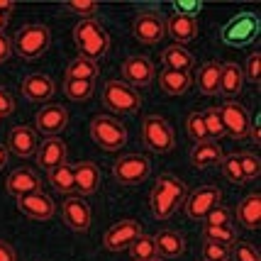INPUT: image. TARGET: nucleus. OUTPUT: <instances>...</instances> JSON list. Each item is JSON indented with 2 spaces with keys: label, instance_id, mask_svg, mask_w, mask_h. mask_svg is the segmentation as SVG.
I'll return each instance as SVG.
<instances>
[{
  "label": "nucleus",
  "instance_id": "f257e3e1",
  "mask_svg": "<svg viewBox=\"0 0 261 261\" xmlns=\"http://www.w3.org/2000/svg\"><path fill=\"white\" fill-rule=\"evenodd\" d=\"M186 200V183L171 173H164L156 178L151 193H149V203H151V215L156 220H169L176 207Z\"/></svg>",
  "mask_w": 261,
  "mask_h": 261
},
{
  "label": "nucleus",
  "instance_id": "f03ea898",
  "mask_svg": "<svg viewBox=\"0 0 261 261\" xmlns=\"http://www.w3.org/2000/svg\"><path fill=\"white\" fill-rule=\"evenodd\" d=\"M73 42L79 46V54L88 61H98L110 49V34L102 30L98 20H81L73 30Z\"/></svg>",
  "mask_w": 261,
  "mask_h": 261
},
{
  "label": "nucleus",
  "instance_id": "7ed1b4c3",
  "mask_svg": "<svg viewBox=\"0 0 261 261\" xmlns=\"http://www.w3.org/2000/svg\"><path fill=\"white\" fill-rule=\"evenodd\" d=\"M102 105L110 108L113 113L129 115L142 108V95H139L137 88H132L125 81L110 79L105 83V88H102Z\"/></svg>",
  "mask_w": 261,
  "mask_h": 261
},
{
  "label": "nucleus",
  "instance_id": "20e7f679",
  "mask_svg": "<svg viewBox=\"0 0 261 261\" xmlns=\"http://www.w3.org/2000/svg\"><path fill=\"white\" fill-rule=\"evenodd\" d=\"M51 44V32L44 24H24L12 39V49L22 59H37L42 57Z\"/></svg>",
  "mask_w": 261,
  "mask_h": 261
},
{
  "label": "nucleus",
  "instance_id": "39448f33",
  "mask_svg": "<svg viewBox=\"0 0 261 261\" xmlns=\"http://www.w3.org/2000/svg\"><path fill=\"white\" fill-rule=\"evenodd\" d=\"M93 142L105 151H117L127 144V129L110 115H98L91 122Z\"/></svg>",
  "mask_w": 261,
  "mask_h": 261
},
{
  "label": "nucleus",
  "instance_id": "423d86ee",
  "mask_svg": "<svg viewBox=\"0 0 261 261\" xmlns=\"http://www.w3.org/2000/svg\"><path fill=\"white\" fill-rule=\"evenodd\" d=\"M259 17L254 12H239L222 27V42L229 46H244L251 44L259 37Z\"/></svg>",
  "mask_w": 261,
  "mask_h": 261
},
{
  "label": "nucleus",
  "instance_id": "0eeeda50",
  "mask_svg": "<svg viewBox=\"0 0 261 261\" xmlns=\"http://www.w3.org/2000/svg\"><path fill=\"white\" fill-rule=\"evenodd\" d=\"M142 139L156 154H166V151H171L176 147V132L171 129V125L164 117H156V115L144 117V122H142Z\"/></svg>",
  "mask_w": 261,
  "mask_h": 261
},
{
  "label": "nucleus",
  "instance_id": "6e6552de",
  "mask_svg": "<svg viewBox=\"0 0 261 261\" xmlns=\"http://www.w3.org/2000/svg\"><path fill=\"white\" fill-rule=\"evenodd\" d=\"M149 173H151V164L142 154H127L122 159H117V164L113 166V176L122 186H137L147 181Z\"/></svg>",
  "mask_w": 261,
  "mask_h": 261
},
{
  "label": "nucleus",
  "instance_id": "1a4fd4ad",
  "mask_svg": "<svg viewBox=\"0 0 261 261\" xmlns=\"http://www.w3.org/2000/svg\"><path fill=\"white\" fill-rule=\"evenodd\" d=\"M220 200H222V191L217 186H200L186 198V215L195 222H200L215 205H220Z\"/></svg>",
  "mask_w": 261,
  "mask_h": 261
},
{
  "label": "nucleus",
  "instance_id": "9d476101",
  "mask_svg": "<svg viewBox=\"0 0 261 261\" xmlns=\"http://www.w3.org/2000/svg\"><path fill=\"white\" fill-rule=\"evenodd\" d=\"M61 217L73 232H88L93 222V210L81 195H66L61 203Z\"/></svg>",
  "mask_w": 261,
  "mask_h": 261
},
{
  "label": "nucleus",
  "instance_id": "9b49d317",
  "mask_svg": "<svg viewBox=\"0 0 261 261\" xmlns=\"http://www.w3.org/2000/svg\"><path fill=\"white\" fill-rule=\"evenodd\" d=\"M132 34L137 37V42L147 46L159 44L166 34V24H164V17L159 12H139L132 22Z\"/></svg>",
  "mask_w": 261,
  "mask_h": 261
},
{
  "label": "nucleus",
  "instance_id": "f8f14e48",
  "mask_svg": "<svg viewBox=\"0 0 261 261\" xmlns=\"http://www.w3.org/2000/svg\"><path fill=\"white\" fill-rule=\"evenodd\" d=\"M220 117H222V127L225 135H229L232 139H244L249 135V113L247 108L237 100H229L225 105H220Z\"/></svg>",
  "mask_w": 261,
  "mask_h": 261
},
{
  "label": "nucleus",
  "instance_id": "ddd939ff",
  "mask_svg": "<svg viewBox=\"0 0 261 261\" xmlns=\"http://www.w3.org/2000/svg\"><path fill=\"white\" fill-rule=\"evenodd\" d=\"M139 234H144L142 222H137V220H120V222H115L113 227L105 232L102 244H105L108 251H122V249H129V244Z\"/></svg>",
  "mask_w": 261,
  "mask_h": 261
},
{
  "label": "nucleus",
  "instance_id": "4468645a",
  "mask_svg": "<svg viewBox=\"0 0 261 261\" xmlns=\"http://www.w3.org/2000/svg\"><path fill=\"white\" fill-rule=\"evenodd\" d=\"M17 207H20L22 215L32 217V220H39V222H46V220H51V217L57 215V203H54L44 191L30 193V195H20V198H17Z\"/></svg>",
  "mask_w": 261,
  "mask_h": 261
},
{
  "label": "nucleus",
  "instance_id": "2eb2a0df",
  "mask_svg": "<svg viewBox=\"0 0 261 261\" xmlns=\"http://www.w3.org/2000/svg\"><path fill=\"white\" fill-rule=\"evenodd\" d=\"M122 76H125V83H129L132 88H147L154 83L156 79V68L151 64V59L147 57H129L122 64Z\"/></svg>",
  "mask_w": 261,
  "mask_h": 261
},
{
  "label": "nucleus",
  "instance_id": "dca6fc26",
  "mask_svg": "<svg viewBox=\"0 0 261 261\" xmlns=\"http://www.w3.org/2000/svg\"><path fill=\"white\" fill-rule=\"evenodd\" d=\"M37 129L46 137H59L68 127V113L61 105H44L39 108V113L34 117Z\"/></svg>",
  "mask_w": 261,
  "mask_h": 261
},
{
  "label": "nucleus",
  "instance_id": "f3484780",
  "mask_svg": "<svg viewBox=\"0 0 261 261\" xmlns=\"http://www.w3.org/2000/svg\"><path fill=\"white\" fill-rule=\"evenodd\" d=\"M66 142L61 139V137H46L44 142L39 144L37 149V164H39V169L44 171H51L61 166V164H66Z\"/></svg>",
  "mask_w": 261,
  "mask_h": 261
},
{
  "label": "nucleus",
  "instance_id": "a211bd4d",
  "mask_svg": "<svg viewBox=\"0 0 261 261\" xmlns=\"http://www.w3.org/2000/svg\"><path fill=\"white\" fill-rule=\"evenodd\" d=\"M8 149H10L15 156H32L37 154V149H39V139H37V129L27 125H17L10 129V135H8Z\"/></svg>",
  "mask_w": 261,
  "mask_h": 261
},
{
  "label": "nucleus",
  "instance_id": "6ab92c4d",
  "mask_svg": "<svg viewBox=\"0 0 261 261\" xmlns=\"http://www.w3.org/2000/svg\"><path fill=\"white\" fill-rule=\"evenodd\" d=\"M57 93V83L46 73H30L22 81V95L30 102H49Z\"/></svg>",
  "mask_w": 261,
  "mask_h": 261
},
{
  "label": "nucleus",
  "instance_id": "aec40b11",
  "mask_svg": "<svg viewBox=\"0 0 261 261\" xmlns=\"http://www.w3.org/2000/svg\"><path fill=\"white\" fill-rule=\"evenodd\" d=\"M5 188H8L10 195L20 198V195L39 193V191H42V181H39V176H37L32 169H15L10 176H8Z\"/></svg>",
  "mask_w": 261,
  "mask_h": 261
},
{
  "label": "nucleus",
  "instance_id": "412c9836",
  "mask_svg": "<svg viewBox=\"0 0 261 261\" xmlns=\"http://www.w3.org/2000/svg\"><path fill=\"white\" fill-rule=\"evenodd\" d=\"M73 178H76V191L81 195H93L100 188V169L95 161H79L73 166Z\"/></svg>",
  "mask_w": 261,
  "mask_h": 261
},
{
  "label": "nucleus",
  "instance_id": "4be33fe9",
  "mask_svg": "<svg viewBox=\"0 0 261 261\" xmlns=\"http://www.w3.org/2000/svg\"><path fill=\"white\" fill-rule=\"evenodd\" d=\"M164 24H166V32L171 34L173 44H186V42H193L195 37H198V22H195V17H186V15H176L173 12Z\"/></svg>",
  "mask_w": 261,
  "mask_h": 261
},
{
  "label": "nucleus",
  "instance_id": "5701e85b",
  "mask_svg": "<svg viewBox=\"0 0 261 261\" xmlns=\"http://www.w3.org/2000/svg\"><path fill=\"white\" fill-rule=\"evenodd\" d=\"M237 222H242L244 229H259L261 227V195L259 193H249L239 200Z\"/></svg>",
  "mask_w": 261,
  "mask_h": 261
},
{
  "label": "nucleus",
  "instance_id": "b1692460",
  "mask_svg": "<svg viewBox=\"0 0 261 261\" xmlns=\"http://www.w3.org/2000/svg\"><path fill=\"white\" fill-rule=\"evenodd\" d=\"M193 76L191 71H173V68H164L159 73V88L169 95H183L191 88Z\"/></svg>",
  "mask_w": 261,
  "mask_h": 261
},
{
  "label": "nucleus",
  "instance_id": "393cba45",
  "mask_svg": "<svg viewBox=\"0 0 261 261\" xmlns=\"http://www.w3.org/2000/svg\"><path fill=\"white\" fill-rule=\"evenodd\" d=\"M220 73H222V64L220 61H205L203 66L195 71V86L203 95H215L220 88Z\"/></svg>",
  "mask_w": 261,
  "mask_h": 261
},
{
  "label": "nucleus",
  "instance_id": "a878e982",
  "mask_svg": "<svg viewBox=\"0 0 261 261\" xmlns=\"http://www.w3.org/2000/svg\"><path fill=\"white\" fill-rule=\"evenodd\" d=\"M244 88V76H242V66H237L234 61L222 64V73H220V88L217 93H222L225 98H234Z\"/></svg>",
  "mask_w": 261,
  "mask_h": 261
},
{
  "label": "nucleus",
  "instance_id": "bb28decb",
  "mask_svg": "<svg viewBox=\"0 0 261 261\" xmlns=\"http://www.w3.org/2000/svg\"><path fill=\"white\" fill-rule=\"evenodd\" d=\"M154 242H156V254H159L161 259H178L183 251H186L183 237L178 232H173V229L159 232V234L154 237Z\"/></svg>",
  "mask_w": 261,
  "mask_h": 261
},
{
  "label": "nucleus",
  "instance_id": "cd10ccee",
  "mask_svg": "<svg viewBox=\"0 0 261 261\" xmlns=\"http://www.w3.org/2000/svg\"><path fill=\"white\" fill-rule=\"evenodd\" d=\"M220 161H222V149H220V144H215V139L200 142L191 151V164L195 169H207V166H215Z\"/></svg>",
  "mask_w": 261,
  "mask_h": 261
},
{
  "label": "nucleus",
  "instance_id": "c85d7f7f",
  "mask_svg": "<svg viewBox=\"0 0 261 261\" xmlns=\"http://www.w3.org/2000/svg\"><path fill=\"white\" fill-rule=\"evenodd\" d=\"M164 64H166V68H173V71H191V66L195 64L193 54L186 49V46L181 44H173L169 46L166 51H164Z\"/></svg>",
  "mask_w": 261,
  "mask_h": 261
},
{
  "label": "nucleus",
  "instance_id": "c756f323",
  "mask_svg": "<svg viewBox=\"0 0 261 261\" xmlns=\"http://www.w3.org/2000/svg\"><path fill=\"white\" fill-rule=\"evenodd\" d=\"M100 73V66L98 61H88V59H73L71 64L66 66V79L71 81H95Z\"/></svg>",
  "mask_w": 261,
  "mask_h": 261
},
{
  "label": "nucleus",
  "instance_id": "7c9ffc66",
  "mask_svg": "<svg viewBox=\"0 0 261 261\" xmlns=\"http://www.w3.org/2000/svg\"><path fill=\"white\" fill-rule=\"evenodd\" d=\"M49 183L57 188L59 193H66L71 195L76 191V178H73V166H68V164H61L57 169L49 171Z\"/></svg>",
  "mask_w": 261,
  "mask_h": 261
},
{
  "label": "nucleus",
  "instance_id": "2f4dec72",
  "mask_svg": "<svg viewBox=\"0 0 261 261\" xmlns=\"http://www.w3.org/2000/svg\"><path fill=\"white\" fill-rule=\"evenodd\" d=\"M129 254L135 261H149L156 256V242L149 234H139V237L129 244Z\"/></svg>",
  "mask_w": 261,
  "mask_h": 261
},
{
  "label": "nucleus",
  "instance_id": "473e14b6",
  "mask_svg": "<svg viewBox=\"0 0 261 261\" xmlns=\"http://www.w3.org/2000/svg\"><path fill=\"white\" fill-rule=\"evenodd\" d=\"M93 91H95L93 81H71V79L64 81V93H66L68 100L73 102H86L93 95Z\"/></svg>",
  "mask_w": 261,
  "mask_h": 261
},
{
  "label": "nucleus",
  "instance_id": "72a5a7b5",
  "mask_svg": "<svg viewBox=\"0 0 261 261\" xmlns=\"http://www.w3.org/2000/svg\"><path fill=\"white\" fill-rule=\"evenodd\" d=\"M203 237H205V242H217V244H227V247H232V244L237 242V232H234L232 225H222V227H210V225H205Z\"/></svg>",
  "mask_w": 261,
  "mask_h": 261
},
{
  "label": "nucleus",
  "instance_id": "f704fd0d",
  "mask_svg": "<svg viewBox=\"0 0 261 261\" xmlns=\"http://www.w3.org/2000/svg\"><path fill=\"white\" fill-rule=\"evenodd\" d=\"M186 132H188V137L193 139L195 144H200V142H207V139H210L207 127H205V120H203V113H191L188 115V120H186Z\"/></svg>",
  "mask_w": 261,
  "mask_h": 261
},
{
  "label": "nucleus",
  "instance_id": "c9c22d12",
  "mask_svg": "<svg viewBox=\"0 0 261 261\" xmlns=\"http://www.w3.org/2000/svg\"><path fill=\"white\" fill-rule=\"evenodd\" d=\"M220 166H222V173H225V178H227L229 183H237V186L247 183V181H244V173H242V161H239V154L222 156Z\"/></svg>",
  "mask_w": 261,
  "mask_h": 261
},
{
  "label": "nucleus",
  "instance_id": "e433bc0d",
  "mask_svg": "<svg viewBox=\"0 0 261 261\" xmlns=\"http://www.w3.org/2000/svg\"><path fill=\"white\" fill-rule=\"evenodd\" d=\"M229 259L234 261H261V254L259 249L249 244V242H234L232 247H229Z\"/></svg>",
  "mask_w": 261,
  "mask_h": 261
},
{
  "label": "nucleus",
  "instance_id": "4c0bfd02",
  "mask_svg": "<svg viewBox=\"0 0 261 261\" xmlns=\"http://www.w3.org/2000/svg\"><path fill=\"white\" fill-rule=\"evenodd\" d=\"M205 127H207V135L210 139H217V137L225 135V127H222V117H220V108H207L203 113Z\"/></svg>",
  "mask_w": 261,
  "mask_h": 261
},
{
  "label": "nucleus",
  "instance_id": "58836bf2",
  "mask_svg": "<svg viewBox=\"0 0 261 261\" xmlns=\"http://www.w3.org/2000/svg\"><path fill=\"white\" fill-rule=\"evenodd\" d=\"M242 76H244V81L259 86V81H261V51H254V54L247 57V64L242 68Z\"/></svg>",
  "mask_w": 261,
  "mask_h": 261
},
{
  "label": "nucleus",
  "instance_id": "ea45409f",
  "mask_svg": "<svg viewBox=\"0 0 261 261\" xmlns=\"http://www.w3.org/2000/svg\"><path fill=\"white\" fill-rule=\"evenodd\" d=\"M239 161H242V173H244V181H254V178H259L261 173V159L256 154H239Z\"/></svg>",
  "mask_w": 261,
  "mask_h": 261
},
{
  "label": "nucleus",
  "instance_id": "a19ab883",
  "mask_svg": "<svg viewBox=\"0 0 261 261\" xmlns=\"http://www.w3.org/2000/svg\"><path fill=\"white\" fill-rule=\"evenodd\" d=\"M205 222L210 225V227H222V225H232V210H229L227 205H215L207 217H205Z\"/></svg>",
  "mask_w": 261,
  "mask_h": 261
},
{
  "label": "nucleus",
  "instance_id": "79ce46f5",
  "mask_svg": "<svg viewBox=\"0 0 261 261\" xmlns=\"http://www.w3.org/2000/svg\"><path fill=\"white\" fill-rule=\"evenodd\" d=\"M66 8L71 12H76V15H81L83 20H93V15L98 12V3L95 0H68L66 3Z\"/></svg>",
  "mask_w": 261,
  "mask_h": 261
},
{
  "label": "nucleus",
  "instance_id": "37998d69",
  "mask_svg": "<svg viewBox=\"0 0 261 261\" xmlns=\"http://www.w3.org/2000/svg\"><path fill=\"white\" fill-rule=\"evenodd\" d=\"M203 261H229V247L227 244H217V242H205Z\"/></svg>",
  "mask_w": 261,
  "mask_h": 261
},
{
  "label": "nucleus",
  "instance_id": "c03bdc74",
  "mask_svg": "<svg viewBox=\"0 0 261 261\" xmlns=\"http://www.w3.org/2000/svg\"><path fill=\"white\" fill-rule=\"evenodd\" d=\"M12 113H15V98L10 95V91L0 86V117H10Z\"/></svg>",
  "mask_w": 261,
  "mask_h": 261
},
{
  "label": "nucleus",
  "instance_id": "a18cd8bd",
  "mask_svg": "<svg viewBox=\"0 0 261 261\" xmlns=\"http://www.w3.org/2000/svg\"><path fill=\"white\" fill-rule=\"evenodd\" d=\"M173 8H176V15H186V17H195L198 12H200V3H183V0H176L173 3Z\"/></svg>",
  "mask_w": 261,
  "mask_h": 261
},
{
  "label": "nucleus",
  "instance_id": "49530a36",
  "mask_svg": "<svg viewBox=\"0 0 261 261\" xmlns=\"http://www.w3.org/2000/svg\"><path fill=\"white\" fill-rule=\"evenodd\" d=\"M10 51H12V39L0 32V64L10 59Z\"/></svg>",
  "mask_w": 261,
  "mask_h": 261
},
{
  "label": "nucleus",
  "instance_id": "de8ad7c7",
  "mask_svg": "<svg viewBox=\"0 0 261 261\" xmlns=\"http://www.w3.org/2000/svg\"><path fill=\"white\" fill-rule=\"evenodd\" d=\"M0 261H17V254L12 249V244L0 239Z\"/></svg>",
  "mask_w": 261,
  "mask_h": 261
},
{
  "label": "nucleus",
  "instance_id": "09e8293b",
  "mask_svg": "<svg viewBox=\"0 0 261 261\" xmlns=\"http://www.w3.org/2000/svg\"><path fill=\"white\" fill-rule=\"evenodd\" d=\"M249 135L254 137V142H256V144L261 142V113H256L254 122H249Z\"/></svg>",
  "mask_w": 261,
  "mask_h": 261
},
{
  "label": "nucleus",
  "instance_id": "8fccbe9b",
  "mask_svg": "<svg viewBox=\"0 0 261 261\" xmlns=\"http://www.w3.org/2000/svg\"><path fill=\"white\" fill-rule=\"evenodd\" d=\"M15 10V3L12 0H0V15H8Z\"/></svg>",
  "mask_w": 261,
  "mask_h": 261
},
{
  "label": "nucleus",
  "instance_id": "3c124183",
  "mask_svg": "<svg viewBox=\"0 0 261 261\" xmlns=\"http://www.w3.org/2000/svg\"><path fill=\"white\" fill-rule=\"evenodd\" d=\"M5 164H8V149H5L3 144H0V169H3Z\"/></svg>",
  "mask_w": 261,
  "mask_h": 261
},
{
  "label": "nucleus",
  "instance_id": "603ef678",
  "mask_svg": "<svg viewBox=\"0 0 261 261\" xmlns=\"http://www.w3.org/2000/svg\"><path fill=\"white\" fill-rule=\"evenodd\" d=\"M8 27V15H0V32Z\"/></svg>",
  "mask_w": 261,
  "mask_h": 261
},
{
  "label": "nucleus",
  "instance_id": "864d4df0",
  "mask_svg": "<svg viewBox=\"0 0 261 261\" xmlns=\"http://www.w3.org/2000/svg\"><path fill=\"white\" fill-rule=\"evenodd\" d=\"M149 261H166V259H161V256H154V259H149Z\"/></svg>",
  "mask_w": 261,
  "mask_h": 261
}]
</instances>
